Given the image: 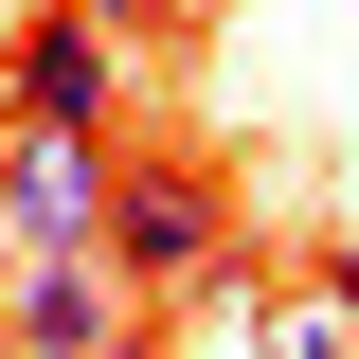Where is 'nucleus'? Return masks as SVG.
<instances>
[{"mask_svg":"<svg viewBox=\"0 0 359 359\" xmlns=\"http://www.w3.org/2000/svg\"><path fill=\"white\" fill-rule=\"evenodd\" d=\"M108 359H162V341H108Z\"/></svg>","mask_w":359,"mask_h":359,"instance_id":"8","label":"nucleus"},{"mask_svg":"<svg viewBox=\"0 0 359 359\" xmlns=\"http://www.w3.org/2000/svg\"><path fill=\"white\" fill-rule=\"evenodd\" d=\"M126 341V287H108V269H18V359H108Z\"/></svg>","mask_w":359,"mask_h":359,"instance_id":"3","label":"nucleus"},{"mask_svg":"<svg viewBox=\"0 0 359 359\" xmlns=\"http://www.w3.org/2000/svg\"><path fill=\"white\" fill-rule=\"evenodd\" d=\"M90 108H108V36H90V18H36V36H18V126L90 144Z\"/></svg>","mask_w":359,"mask_h":359,"instance_id":"4","label":"nucleus"},{"mask_svg":"<svg viewBox=\"0 0 359 359\" xmlns=\"http://www.w3.org/2000/svg\"><path fill=\"white\" fill-rule=\"evenodd\" d=\"M108 252H126L144 287H198V269L233 252V180L216 162H108Z\"/></svg>","mask_w":359,"mask_h":359,"instance_id":"1","label":"nucleus"},{"mask_svg":"<svg viewBox=\"0 0 359 359\" xmlns=\"http://www.w3.org/2000/svg\"><path fill=\"white\" fill-rule=\"evenodd\" d=\"M269 359H359V341H341L323 306H269Z\"/></svg>","mask_w":359,"mask_h":359,"instance_id":"5","label":"nucleus"},{"mask_svg":"<svg viewBox=\"0 0 359 359\" xmlns=\"http://www.w3.org/2000/svg\"><path fill=\"white\" fill-rule=\"evenodd\" d=\"M306 306H323V323H341V341H359V233H341V252H323V287H306Z\"/></svg>","mask_w":359,"mask_h":359,"instance_id":"6","label":"nucleus"},{"mask_svg":"<svg viewBox=\"0 0 359 359\" xmlns=\"http://www.w3.org/2000/svg\"><path fill=\"white\" fill-rule=\"evenodd\" d=\"M54 18H90V36H144V18H180V0H54Z\"/></svg>","mask_w":359,"mask_h":359,"instance_id":"7","label":"nucleus"},{"mask_svg":"<svg viewBox=\"0 0 359 359\" xmlns=\"http://www.w3.org/2000/svg\"><path fill=\"white\" fill-rule=\"evenodd\" d=\"M0 233H18V269H72V252H108V144H54V126H18V144H0Z\"/></svg>","mask_w":359,"mask_h":359,"instance_id":"2","label":"nucleus"}]
</instances>
